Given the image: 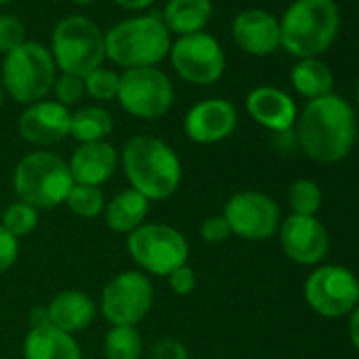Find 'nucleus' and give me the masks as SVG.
Returning <instances> with one entry per match:
<instances>
[{"mask_svg":"<svg viewBox=\"0 0 359 359\" xmlns=\"http://www.w3.org/2000/svg\"><path fill=\"white\" fill-rule=\"evenodd\" d=\"M355 110L340 95L311 100L298 121V142L302 150L319 163L342 161L355 144Z\"/></svg>","mask_w":359,"mask_h":359,"instance_id":"nucleus-1","label":"nucleus"},{"mask_svg":"<svg viewBox=\"0 0 359 359\" xmlns=\"http://www.w3.org/2000/svg\"><path fill=\"white\" fill-rule=\"evenodd\" d=\"M125 175L135 193L148 201H165L182 182V163L175 150L158 137H131L121 154Z\"/></svg>","mask_w":359,"mask_h":359,"instance_id":"nucleus-2","label":"nucleus"},{"mask_svg":"<svg viewBox=\"0 0 359 359\" xmlns=\"http://www.w3.org/2000/svg\"><path fill=\"white\" fill-rule=\"evenodd\" d=\"M281 47L300 60L325 53L340 30V11L334 0H294L281 22Z\"/></svg>","mask_w":359,"mask_h":359,"instance_id":"nucleus-3","label":"nucleus"},{"mask_svg":"<svg viewBox=\"0 0 359 359\" xmlns=\"http://www.w3.org/2000/svg\"><path fill=\"white\" fill-rule=\"evenodd\" d=\"M74 184L68 163L49 150L26 154L13 171V191L20 201L36 210H53L66 203Z\"/></svg>","mask_w":359,"mask_h":359,"instance_id":"nucleus-4","label":"nucleus"},{"mask_svg":"<svg viewBox=\"0 0 359 359\" xmlns=\"http://www.w3.org/2000/svg\"><path fill=\"white\" fill-rule=\"evenodd\" d=\"M106 55L121 68H154L171 49L169 30L154 15L116 24L106 36Z\"/></svg>","mask_w":359,"mask_h":359,"instance_id":"nucleus-5","label":"nucleus"},{"mask_svg":"<svg viewBox=\"0 0 359 359\" xmlns=\"http://www.w3.org/2000/svg\"><path fill=\"white\" fill-rule=\"evenodd\" d=\"M127 252L142 271L167 277L177 266L189 264L191 245L182 233L169 224L144 222L127 235Z\"/></svg>","mask_w":359,"mask_h":359,"instance_id":"nucleus-6","label":"nucleus"},{"mask_svg":"<svg viewBox=\"0 0 359 359\" xmlns=\"http://www.w3.org/2000/svg\"><path fill=\"white\" fill-rule=\"evenodd\" d=\"M106 45L102 30L83 15H70L53 30V62L64 74L85 79L102 66Z\"/></svg>","mask_w":359,"mask_h":359,"instance_id":"nucleus-7","label":"nucleus"},{"mask_svg":"<svg viewBox=\"0 0 359 359\" xmlns=\"http://www.w3.org/2000/svg\"><path fill=\"white\" fill-rule=\"evenodd\" d=\"M53 55L39 43H24L3 64V87L20 104H36L55 85Z\"/></svg>","mask_w":359,"mask_h":359,"instance_id":"nucleus-8","label":"nucleus"},{"mask_svg":"<svg viewBox=\"0 0 359 359\" xmlns=\"http://www.w3.org/2000/svg\"><path fill=\"white\" fill-rule=\"evenodd\" d=\"M154 290L140 271L114 275L102 290L100 311L110 325H137L152 309Z\"/></svg>","mask_w":359,"mask_h":359,"instance_id":"nucleus-9","label":"nucleus"},{"mask_svg":"<svg viewBox=\"0 0 359 359\" xmlns=\"http://www.w3.org/2000/svg\"><path fill=\"white\" fill-rule=\"evenodd\" d=\"M116 100L137 118H158L173 104V87L165 72L156 68H131L121 74Z\"/></svg>","mask_w":359,"mask_h":359,"instance_id":"nucleus-10","label":"nucleus"},{"mask_svg":"<svg viewBox=\"0 0 359 359\" xmlns=\"http://www.w3.org/2000/svg\"><path fill=\"white\" fill-rule=\"evenodd\" d=\"M309 306L323 317H342L359 304V281L344 266H321L304 283Z\"/></svg>","mask_w":359,"mask_h":359,"instance_id":"nucleus-11","label":"nucleus"},{"mask_svg":"<svg viewBox=\"0 0 359 359\" xmlns=\"http://www.w3.org/2000/svg\"><path fill=\"white\" fill-rule=\"evenodd\" d=\"M171 64L180 79L193 85H212L224 74V51L205 32L180 36L171 47Z\"/></svg>","mask_w":359,"mask_h":359,"instance_id":"nucleus-12","label":"nucleus"},{"mask_svg":"<svg viewBox=\"0 0 359 359\" xmlns=\"http://www.w3.org/2000/svg\"><path fill=\"white\" fill-rule=\"evenodd\" d=\"M233 235L248 241H264L279 231V205L264 193L241 191L235 193L222 212Z\"/></svg>","mask_w":359,"mask_h":359,"instance_id":"nucleus-13","label":"nucleus"},{"mask_svg":"<svg viewBox=\"0 0 359 359\" xmlns=\"http://www.w3.org/2000/svg\"><path fill=\"white\" fill-rule=\"evenodd\" d=\"M281 248L285 256L298 264H317L330 248L327 231L315 216L292 214L281 224Z\"/></svg>","mask_w":359,"mask_h":359,"instance_id":"nucleus-14","label":"nucleus"},{"mask_svg":"<svg viewBox=\"0 0 359 359\" xmlns=\"http://www.w3.org/2000/svg\"><path fill=\"white\" fill-rule=\"evenodd\" d=\"M237 127V110L226 100H203L184 116V133L195 144H218Z\"/></svg>","mask_w":359,"mask_h":359,"instance_id":"nucleus-15","label":"nucleus"},{"mask_svg":"<svg viewBox=\"0 0 359 359\" xmlns=\"http://www.w3.org/2000/svg\"><path fill=\"white\" fill-rule=\"evenodd\" d=\"M20 135L34 146H53L70 135V110L57 102L41 100L20 116Z\"/></svg>","mask_w":359,"mask_h":359,"instance_id":"nucleus-16","label":"nucleus"},{"mask_svg":"<svg viewBox=\"0 0 359 359\" xmlns=\"http://www.w3.org/2000/svg\"><path fill=\"white\" fill-rule=\"evenodd\" d=\"M233 39L250 55H271L281 47L279 20L264 9H248L235 20Z\"/></svg>","mask_w":359,"mask_h":359,"instance_id":"nucleus-17","label":"nucleus"},{"mask_svg":"<svg viewBox=\"0 0 359 359\" xmlns=\"http://www.w3.org/2000/svg\"><path fill=\"white\" fill-rule=\"evenodd\" d=\"M68 167H70V175L74 180V184L102 187L114 175L118 167V152L106 140L81 144L74 150Z\"/></svg>","mask_w":359,"mask_h":359,"instance_id":"nucleus-18","label":"nucleus"},{"mask_svg":"<svg viewBox=\"0 0 359 359\" xmlns=\"http://www.w3.org/2000/svg\"><path fill=\"white\" fill-rule=\"evenodd\" d=\"M248 112L250 116L271 129V131H290L292 125L296 123V104L294 100L275 87H258L254 91H250L248 100H245Z\"/></svg>","mask_w":359,"mask_h":359,"instance_id":"nucleus-19","label":"nucleus"},{"mask_svg":"<svg viewBox=\"0 0 359 359\" xmlns=\"http://www.w3.org/2000/svg\"><path fill=\"white\" fill-rule=\"evenodd\" d=\"M47 313H49V323L53 327L74 336L76 332L91 327V323L95 321L97 306L93 298L87 296L85 292L64 290L47 304Z\"/></svg>","mask_w":359,"mask_h":359,"instance_id":"nucleus-20","label":"nucleus"},{"mask_svg":"<svg viewBox=\"0 0 359 359\" xmlns=\"http://www.w3.org/2000/svg\"><path fill=\"white\" fill-rule=\"evenodd\" d=\"M24 359H83V351L72 334L47 323L26 334Z\"/></svg>","mask_w":359,"mask_h":359,"instance_id":"nucleus-21","label":"nucleus"},{"mask_svg":"<svg viewBox=\"0 0 359 359\" xmlns=\"http://www.w3.org/2000/svg\"><path fill=\"white\" fill-rule=\"evenodd\" d=\"M148 212H150V201L142 197L140 193H135L133 189H127L114 195L106 203L104 220L112 233L131 235L135 229H140L146 222Z\"/></svg>","mask_w":359,"mask_h":359,"instance_id":"nucleus-22","label":"nucleus"},{"mask_svg":"<svg viewBox=\"0 0 359 359\" xmlns=\"http://www.w3.org/2000/svg\"><path fill=\"white\" fill-rule=\"evenodd\" d=\"M210 0H169L163 11V24L175 34H197L212 20Z\"/></svg>","mask_w":359,"mask_h":359,"instance_id":"nucleus-23","label":"nucleus"},{"mask_svg":"<svg viewBox=\"0 0 359 359\" xmlns=\"http://www.w3.org/2000/svg\"><path fill=\"white\" fill-rule=\"evenodd\" d=\"M292 85L300 95L309 100H319L332 93L334 74L325 62L317 57H309V60H300L292 68Z\"/></svg>","mask_w":359,"mask_h":359,"instance_id":"nucleus-24","label":"nucleus"},{"mask_svg":"<svg viewBox=\"0 0 359 359\" xmlns=\"http://www.w3.org/2000/svg\"><path fill=\"white\" fill-rule=\"evenodd\" d=\"M114 121L108 110L87 106L70 114V135L81 144L104 142L112 133Z\"/></svg>","mask_w":359,"mask_h":359,"instance_id":"nucleus-25","label":"nucleus"},{"mask_svg":"<svg viewBox=\"0 0 359 359\" xmlns=\"http://www.w3.org/2000/svg\"><path fill=\"white\" fill-rule=\"evenodd\" d=\"M144 340L135 325H112L104 338L106 359H142Z\"/></svg>","mask_w":359,"mask_h":359,"instance_id":"nucleus-26","label":"nucleus"},{"mask_svg":"<svg viewBox=\"0 0 359 359\" xmlns=\"http://www.w3.org/2000/svg\"><path fill=\"white\" fill-rule=\"evenodd\" d=\"M66 205L79 218H97L100 214H104L106 197L100 187L72 184V189L66 197Z\"/></svg>","mask_w":359,"mask_h":359,"instance_id":"nucleus-27","label":"nucleus"},{"mask_svg":"<svg viewBox=\"0 0 359 359\" xmlns=\"http://www.w3.org/2000/svg\"><path fill=\"white\" fill-rule=\"evenodd\" d=\"M0 226H3L5 231H9L15 239H22V237L30 235L39 226V210L32 208L26 201L15 199L3 212V220H0Z\"/></svg>","mask_w":359,"mask_h":359,"instance_id":"nucleus-28","label":"nucleus"},{"mask_svg":"<svg viewBox=\"0 0 359 359\" xmlns=\"http://www.w3.org/2000/svg\"><path fill=\"white\" fill-rule=\"evenodd\" d=\"M290 208L296 216H315L321 208V189L313 180H298L290 189Z\"/></svg>","mask_w":359,"mask_h":359,"instance_id":"nucleus-29","label":"nucleus"},{"mask_svg":"<svg viewBox=\"0 0 359 359\" xmlns=\"http://www.w3.org/2000/svg\"><path fill=\"white\" fill-rule=\"evenodd\" d=\"M118 81L121 76L108 68H95L93 72H89L83 83H85V91L93 97V100H102V102H108V100H114L116 93H118Z\"/></svg>","mask_w":359,"mask_h":359,"instance_id":"nucleus-30","label":"nucleus"},{"mask_svg":"<svg viewBox=\"0 0 359 359\" xmlns=\"http://www.w3.org/2000/svg\"><path fill=\"white\" fill-rule=\"evenodd\" d=\"M26 43L24 24L13 15H0V53H11Z\"/></svg>","mask_w":359,"mask_h":359,"instance_id":"nucleus-31","label":"nucleus"},{"mask_svg":"<svg viewBox=\"0 0 359 359\" xmlns=\"http://www.w3.org/2000/svg\"><path fill=\"white\" fill-rule=\"evenodd\" d=\"M55 97H57V104L62 106H74L83 100L85 95V83L81 76H72V74H62L60 79H55Z\"/></svg>","mask_w":359,"mask_h":359,"instance_id":"nucleus-32","label":"nucleus"},{"mask_svg":"<svg viewBox=\"0 0 359 359\" xmlns=\"http://www.w3.org/2000/svg\"><path fill=\"white\" fill-rule=\"evenodd\" d=\"M199 235H201V239L205 241V243H224V241H229L231 239V235H233V231H231V226H229V222L224 220V216L220 214V216H210V218H205L203 222H201V226H199Z\"/></svg>","mask_w":359,"mask_h":359,"instance_id":"nucleus-33","label":"nucleus"},{"mask_svg":"<svg viewBox=\"0 0 359 359\" xmlns=\"http://www.w3.org/2000/svg\"><path fill=\"white\" fill-rule=\"evenodd\" d=\"M167 283L173 290V294H177V296H189L197 287V273H195L193 266L182 264V266H177L175 271H171L167 275Z\"/></svg>","mask_w":359,"mask_h":359,"instance_id":"nucleus-34","label":"nucleus"},{"mask_svg":"<svg viewBox=\"0 0 359 359\" xmlns=\"http://www.w3.org/2000/svg\"><path fill=\"white\" fill-rule=\"evenodd\" d=\"M20 258V239L0 226V275L7 273Z\"/></svg>","mask_w":359,"mask_h":359,"instance_id":"nucleus-35","label":"nucleus"},{"mask_svg":"<svg viewBox=\"0 0 359 359\" xmlns=\"http://www.w3.org/2000/svg\"><path fill=\"white\" fill-rule=\"evenodd\" d=\"M152 359H191V355L182 340L167 336L152 346Z\"/></svg>","mask_w":359,"mask_h":359,"instance_id":"nucleus-36","label":"nucleus"},{"mask_svg":"<svg viewBox=\"0 0 359 359\" xmlns=\"http://www.w3.org/2000/svg\"><path fill=\"white\" fill-rule=\"evenodd\" d=\"M49 323V313L47 306H36L30 313V327H39V325H47Z\"/></svg>","mask_w":359,"mask_h":359,"instance_id":"nucleus-37","label":"nucleus"},{"mask_svg":"<svg viewBox=\"0 0 359 359\" xmlns=\"http://www.w3.org/2000/svg\"><path fill=\"white\" fill-rule=\"evenodd\" d=\"M348 334H351V340H353L355 348L359 351V304H357V306H355V311H353L351 325H348Z\"/></svg>","mask_w":359,"mask_h":359,"instance_id":"nucleus-38","label":"nucleus"},{"mask_svg":"<svg viewBox=\"0 0 359 359\" xmlns=\"http://www.w3.org/2000/svg\"><path fill=\"white\" fill-rule=\"evenodd\" d=\"M114 3L123 9H131V11H137V9H146L150 7L154 0H114Z\"/></svg>","mask_w":359,"mask_h":359,"instance_id":"nucleus-39","label":"nucleus"},{"mask_svg":"<svg viewBox=\"0 0 359 359\" xmlns=\"http://www.w3.org/2000/svg\"><path fill=\"white\" fill-rule=\"evenodd\" d=\"M72 3H76V5H89V3H93V0H72Z\"/></svg>","mask_w":359,"mask_h":359,"instance_id":"nucleus-40","label":"nucleus"},{"mask_svg":"<svg viewBox=\"0 0 359 359\" xmlns=\"http://www.w3.org/2000/svg\"><path fill=\"white\" fill-rule=\"evenodd\" d=\"M355 97H357V106H359V79H357V89H355Z\"/></svg>","mask_w":359,"mask_h":359,"instance_id":"nucleus-41","label":"nucleus"},{"mask_svg":"<svg viewBox=\"0 0 359 359\" xmlns=\"http://www.w3.org/2000/svg\"><path fill=\"white\" fill-rule=\"evenodd\" d=\"M0 106H3V85H0Z\"/></svg>","mask_w":359,"mask_h":359,"instance_id":"nucleus-42","label":"nucleus"},{"mask_svg":"<svg viewBox=\"0 0 359 359\" xmlns=\"http://www.w3.org/2000/svg\"><path fill=\"white\" fill-rule=\"evenodd\" d=\"M5 3H11V0H0V5H5Z\"/></svg>","mask_w":359,"mask_h":359,"instance_id":"nucleus-43","label":"nucleus"}]
</instances>
